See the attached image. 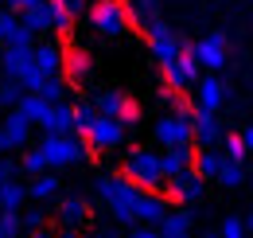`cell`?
I'll use <instances>...</instances> for the list:
<instances>
[{
    "label": "cell",
    "mask_w": 253,
    "mask_h": 238,
    "mask_svg": "<svg viewBox=\"0 0 253 238\" xmlns=\"http://www.w3.org/2000/svg\"><path fill=\"white\" fill-rule=\"evenodd\" d=\"M16 28H20V12H12V8H0V47L16 35Z\"/></svg>",
    "instance_id": "cell-33"
},
{
    "label": "cell",
    "mask_w": 253,
    "mask_h": 238,
    "mask_svg": "<svg viewBox=\"0 0 253 238\" xmlns=\"http://www.w3.org/2000/svg\"><path fill=\"white\" fill-rule=\"evenodd\" d=\"M191 227H195V215H191V207H179V211H168L164 219H160V235L164 238H187Z\"/></svg>",
    "instance_id": "cell-21"
},
{
    "label": "cell",
    "mask_w": 253,
    "mask_h": 238,
    "mask_svg": "<svg viewBox=\"0 0 253 238\" xmlns=\"http://www.w3.org/2000/svg\"><path fill=\"white\" fill-rule=\"evenodd\" d=\"M191 168H195L203 179H214V176H218V168H222V149H199Z\"/></svg>",
    "instance_id": "cell-25"
},
{
    "label": "cell",
    "mask_w": 253,
    "mask_h": 238,
    "mask_svg": "<svg viewBox=\"0 0 253 238\" xmlns=\"http://www.w3.org/2000/svg\"><path fill=\"white\" fill-rule=\"evenodd\" d=\"M144 187H136L132 179H125L121 172H105L94 179V195L97 203L109 211V219L117 227H136V195Z\"/></svg>",
    "instance_id": "cell-1"
},
{
    "label": "cell",
    "mask_w": 253,
    "mask_h": 238,
    "mask_svg": "<svg viewBox=\"0 0 253 238\" xmlns=\"http://www.w3.org/2000/svg\"><path fill=\"white\" fill-rule=\"evenodd\" d=\"M20 20H24V28L32 31V35H43V31L66 35V31L74 28V16L66 12L59 0H39V4H32L28 12H20Z\"/></svg>",
    "instance_id": "cell-4"
},
{
    "label": "cell",
    "mask_w": 253,
    "mask_h": 238,
    "mask_svg": "<svg viewBox=\"0 0 253 238\" xmlns=\"http://www.w3.org/2000/svg\"><path fill=\"white\" fill-rule=\"evenodd\" d=\"M32 129H35V125L24 118L20 110H8V118L0 121V133H4V141H8V149H12V152L32 145Z\"/></svg>",
    "instance_id": "cell-17"
},
{
    "label": "cell",
    "mask_w": 253,
    "mask_h": 238,
    "mask_svg": "<svg viewBox=\"0 0 253 238\" xmlns=\"http://www.w3.org/2000/svg\"><path fill=\"white\" fill-rule=\"evenodd\" d=\"M0 231H4V238H20V235H24L20 211H0Z\"/></svg>",
    "instance_id": "cell-36"
},
{
    "label": "cell",
    "mask_w": 253,
    "mask_h": 238,
    "mask_svg": "<svg viewBox=\"0 0 253 238\" xmlns=\"http://www.w3.org/2000/svg\"><path fill=\"white\" fill-rule=\"evenodd\" d=\"M222 183V187H230V191H234V187H242V183H246V164H238V160H226V156H222V168H218V176H214Z\"/></svg>",
    "instance_id": "cell-27"
},
{
    "label": "cell",
    "mask_w": 253,
    "mask_h": 238,
    "mask_svg": "<svg viewBox=\"0 0 253 238\" xmlns=\"http://www.w3.org/2000/svg\"><path fill=\"white\" fill-rule=\"evenodd\" d=\"M55 238H82V235H78L74 227H63V231H59V235H55Z\"/></svg>",
    "instance_id": "cell-44"
},
{
    "label": "cell",
    "mask_w": 253,
    "mask_h": 238,
    "mask_svg": "<svg viewBox=\"0 0 253 238\" xmlns=\"http://www.w3.org/2000/svg\"><path fill=\"white\" fill-rule=\"evenodd\" d=\"M152 137H156L160 149H187V145H195V137H191V110L187 106H175L171 114L156 118Z\"/></svg>",
    "instance_id": "cell-6"
},
{
    "label": "cell",
    "mask_w": 253,
    "mask_h": 238,
    "mask_svg": "<svg viewBox=\"0 0 253 238\" xmlns=\"http://www.w3.org/2000/svg\"><path fill=\"white\" fill-rule=\"evenodd\" d=\"M20 94H24V90L16 86V82H0V110H16Z\"/></svg>",
    "instance_id": "cell-37"
},
{
    "label": "cell",
    "mask_w": 253,
    "mask_h": 238,
    "mask_svg": "<svg viewBox=\"0 0 253 238\" xmlns=\"http://www.w3.org/2000/svg\"><path fill=\"white\" fill-rule=\"evenodd\" d=\"M242 145H246V152H253V125L242 129Z\"/></svg>",
    "instance_id": "cell-42"
},
{
    "label": "cell",
    "mask_w": 253,
    "mask_h": 238,
    "mask_svg": "<svg viewBox=\"0 0 253 238\" xmlns=\"http://www.w3.org/2000/svg\"><path fill=\"white\" fill-rule=\"evenodd\" d=\"M226 106V82L218 74H203L195 82V110H207V114H218Z\"/></svg>",
    "instance_id": "cell-15"
},
{
    "label": "cell",
    "mask_w": 253,
    "mask_h": 238,
    "mask_svg": "<svg viewBox=\"0 0 253 238\" xmlns=\"http://www.w3.org/2000/svg\"><path fill=\"white\" fill-rule=\"evenodd\" d=\"M35 129H43V133H51V137H66V133H74V106H66V102L47 106V114L39 118ZM74 137H78V133H74Z\"/></svg>",
    "instance_id": "cell-18"
},
{
    "label": "cell",
    "mask_w": 253,
    "mask_h": 238,
    "mask_svg": "<svg viewBox=\"0 0 253 238\" xmlns=\"http://www.w3.org/2000/svg\"><path fill=\"white\" fill-rule=\"evenodd\" d=\"M28 199H32V203H43V207L59 203V199H63V179H59V172H39V176H32Z\"/></svg>",
    "instance_id": "cell-16"
},
{
    "label": "cell",
    "mask_w": 253,
    "mask_h": 238,
    "mask_svg": "<svg viewBox=\"0 0 253 238\" xmlns=\"http://www.w3.org/2000/svg\"><path fill=\"white\" fill-rule=\"evenodd\" d=\"M55 219L63 223V227H86L90 223V203L82 199V195H63L59 203H55Z\"/></svg>",
    "instance_id": "cell-20"
},
{
    "label": "cell",
    "mask_w": 253,
    "mask_h": 238,
    "mask_svg": "<svg viewBox=\"0 0 253 238\" xmlns=\"http://www.w3.org/2000/svg\"><path fill=\"white\" fill-rule=\"evenodd\" d=\"M160 164H164V179L179 176V172H187L191 164H195V149H164L160 152Z\"/></svg>",
    "instance_id": "cell-23"
},
{
    "label": "cell",
    "mask_w": 253,
    "mask_h": 238,
    "mask_svg": "<svg viewBox=\"0 0 253 238\" xmlns=\"http://www.w3.org/2000/svg\"><path fill=\"white\" fill-rule=\"evenodd\" d=\"M20 176V164H12V160H0V183L4 179H16Z\"/></svg>",
    "instance_id": "cell-40"
},
{
    "label": "cell",
    "mask_w": 253,
    "mask_h": 238,
    "mask_svg": "<svg viewBox=\"0 0 253 238\" xmlns=\"http://www.w3.org/2000/svg\"><path fill=\"white\" fill-rule=\"evenodd\" d=\"M90 24L101 39H121L128 28H132V16H128L125 0H94L90 8Z\"/></svg>",
    "instance_id": "cell-5"
},
{
    "label": "cell",
    "mask_w": 253,
    "mask_h": 238,
    "mask_svg": "<svg viewBox=\"0 0 253 238\" xmlns=\"http://www.w3.org/2000/svg\"><path fill=\"white\" fill-rule=\"evenodd\" d=\"M4 4H8L12 12H28V8H32V4H39V0H4Z\"/></svg>",
    "instance_id": "cell-41"
},
{
    "label": "cell",
    "mask_w": 253,
    "mask_h": 238,
    "mask_svg": "<svg viewBox=\"0 0 253 238\" xmlns=\"http://www.w3.org/2000/svg\"><path fill=\"white\" fill-rule=\"evenodd\" d=\"M207 238H218V235H207Z\"/></svg>",
    "instance_id": "cell-48"
},
{
    "label": "cell",
    "mask_w": 253,
    "mask_h": 238,
    "mask_svg": "<svg viewBox=\"0 0 253 238\" xmlns=\"http://www.w3.org/2000/svg\"><path fill=\"white\" fill-rule=\"evenodd\" d=\"M246 227H250V231H253V211H250V219H246Z\"/></svg>",
    "instance_id": "cell-46"
},
{
    "label": "cell",
    "mask_w": 253,
    "mask_h": 238,
    "mask_svg": "<svg viewBox=\"0 0 253 238\" xmlns=\"http://www.w3.org/2000/svg\"><path fill=\"white\" fill-rule=\"evenodd\" d=\"M20 172H24V176H39V172H47L43 152H39V149H28V156L20 160Z\"/></svg>",
    "instance_id": "cell-35"
},
{
    "label": "cell",
    "mask_w": 253,
    "mask_h": 238,
    "mask_svg": "<svg viewBox=\"0 0 253 238\" xmlns=\"http://www.w3.org/2000/svg\"><path fill=\"white\" fill-rule=\"evenodd\" d=\"M66 12L74 16V20H82V16H90V8H94V0H59Z\"/></svg>",
    "instance_id": "cell-38"
},
{
    "label": "cell",
    "mask_w": 253,
    "mask_h": 238,
    "mask_svg": "<svg viewBox=\"0 0 253 238\" xmlns=\"http://www.w3.org/2000/svg\"><path fill=\"white\" fill-rule=\"evenodd\" d=\"M86 238H105V235H101V231H97V235H86Z\"/></svg>",
    "instance_id": "cell-47"
},
{
    "label": "cell",
    "mask_w": 253,
    "mask_h": 238,
    "mask_svg": "<svg viewBox=\"0 0 253 238\" xmlns=\"http://www.w3.org/2000/svg\"><path fill=\"white\" fill-rule=\"evenodd\" d=\"M94 110L105 114V118H117L125 129L140 118V106H136L128 94H121V90H101V94H94Z\"/></svg>",
    "instance_id": "cell-10"
},
{
    "label": "cell",
    "mask_w": 253,
    "mask_h": 238,
    "mask_svg": "<svg viewBox=\"0 0 253 238\" xmlns=\"http://www.w3.org/2000/svg\"><path fill=\"white\" fill-rule=\"evenodd\" d=\"M16 110L32 121V125H39V118L47 114V102H43L39 94H32V90H24V94H20V102H16Z\"/></svg>",
    "instance_id": "cell-26"
},
{
    "label": "cell",
    "mask_w": 253,
    "mask_h": 238,
    "mask_svg": "<svg viewBox=\"0 0 253 238\" xmlns=\"http://www.w3.org/2000/svg\"><path fill=\"white\" fill-rule=\"evenodd\" d=\"M20 223H24V231H39V227H47V207H43V203H32L28 211H20Z\"/></svg>",
    "instance_id": "cell-32"
},
{
    "label": "cell",
    "mask_w": 253,
    "mask_h": 238,
    "mask_svg": "<svg viewBox=\"0 0 253 238\" xmlns=\"http://www.w3.org/2000/svg\"><path fill=\"white\" fill-rule=\"evenodd\" d=\"M222 121L218 114H207V110H191V137L199 149H218L222 145Z\"/></svg>",
    "instance_id": "cell-14"
},
{
    "label": "cell",
    "mask_w": 253,
    "mask_h": 238,
    "mask_svg": "<svg viewBox=\"0 0 253 238\" xmlns=\"http://www.w3.org/2000/svg\"><path fill=\"white\" fill-rule=\"evenodd\" d=\"M28 238H55V231H47V227H39V231H28Z\"/></svg>",
    "instance_id": "cell-43"
},
{
    "label": "cell",
    "mask_w": 253,
    "mask_h": 238,
    "mask_svg": "<svg viewBox=\"0 0 253 238\" xmlns=\"http://www.w3.org/2000/svg\"><path fill=\"white\" fill-rule=\"evenodd\" d=\"M144 39H148V51H152V59L160 62V66H168V62H175L183 51H187L191 43L179 35L175 28H168L164 20H152L148 28H144Z\"/></svg>",
    "instance_id": "cell-7"
},
{
    "label": "cell",
    "mask_w": 253,
    "mask_h": 238,
    "mask_svg": "<svg viewBox=\"0 0 253 238\" xmlns=\"http://www.w3.org/2000/svg\"><path fill=\"white\" fill-rule=\"evenodd\" d=\"M128 238H164V235H160L156 227H144V223H136V227L128 231Z\"/></svg>",
    "instance_id": "cell-39"
},
{
    "label": "cell",
    "mask_w": 253,
    "mask_h": 238,
    "mask_svg": "<svg viewBox=\"0 0 253 238\" xmlns=\"http://www.w3.org/2000/svg\"><path fill=\"white\" fill-rule=\"evenodd\" d=\"M203 183H207V179L199 176L195 168H187V172H179V176H171L168 183H164V195H168V203L191 207V203L203 199Z\"/></svg>",
    "instance_id": "cell-13"
},
{
    "label": "cell",
    "mask_w": 253,
    "mask_h": 238,
    "mask_svg": "<svg viewBox=\"0 0 253 238\" xmlns=\"http://www.w3.org/2000/svg\"><path fill=\"white\" fill-rule=\"evenodd\" d=\"M121 176L132 179L136 187L144 191H164V164H160V152L152 149H128L125 152V164H121Z\"/></svg>",
    "instance_id": "cell-2"
},
{
    "label": "cell",
    "mask_w": 253,
    "mask_h": 238,
    "mask_svg": "<svg viewBox=\"0 0 253 238\" xmlns=\"http://www.w3.org/2000/svg\"><path fill=\"white\" fill-rule=\"evenodd\" d=\"M0 4H4V0H0Z\"/></svg>",
    "instance_id": "cell-50"
},
{
    "label": "cell",
    "mask_w": 253,
    "mask_h": 238,
    "mask_svg": "<svg viewBox=\"0 0 253 238\" xmlns=\"http://www.w3.org/2000/svg\"><path fill=\"white\" fill-rule=\"evenodd\" d=\"M218 238H250V227H246V219H242V215H226V219H222Z\"/></svg>",
    "instance_id": "cell-31"
},
{
    "label": "cell",
    "mask_w": 253,
    "mask_h": 238,
    "mask_svg": "<svg viewBox=\"0 0 253 238\" xmlns=\"http://www.w3.org/2000/svg\"><path fill=\"white\" fill-rule=\"evenodd\" d=\"M63 78H66V82H82V78H90V55H86V51H66Z\"/></svg>",
    "instance_id": "cell-24"
},
{
    "label": "cell",
    "mask_w": 253,
    "mask_h": 238,
    "mask_svg": "<svg viewBox=\"0 0 253 238\" xmlns=\"http://www.w3.org/2000/svg\"><path fill=\"white\" fill-rule=\"evenodd\" d=\"M28 203H32V199H28V183L20 176L0 183V211H24Z\"/></svg>",
    "instance_id": "cell-22"
},
{
    "label": "cell",
    "mask_w": 253,
    "mask_h": 238,
    "mask_svg": "<svg viewBox=\"0 0 253 238\" xmlns=\"http://www.w3.org/2000/svg\"><path fill=\"white\" fill-rule=\"evenodd\" d=\"M191 59L199 62V70L218 74L222 66L230 62V39H226V31H207L203 39H195L191 43Z\"/></svg>",
    "instance_id": "cell-8"
},
{
    "label": "cell",
    "mask_w": 253,
    "mask_h": 238,
    "mask_svg": "<svg viewBox=\"0 0 253 238\" xmlns=\"http://www.w3.org/2000/svg\"><path fill=\"white\" fill-rule=\"evenodd\" d=\"M160 70H164V82H168V90H171V94H187V90H195V82L203 78L199 62L191 59V47H187V51H183L175 62L160 66Z\"/></svg>",
    "instance_id": "cell-11"
},
{
    "label": "cell",
    "mask_w": 253,
    "mask_h": 238,
    "mask_svg": "<svg viewBox=\"0 0 253 238\" xmlns=\"http://www.w3.org/2000/svg\"><path fill=\"white\" fill-rule=\"evenodd\" d=\"M168 211H171V203L164 191H140L136 195V223H144V227H160V219Z\"/></svg>",
    "instance_id": "cell-19"
},
{
    "label": "cell",
    "mask_w": 253,
    "mask_h": 238,
    "mask_svg": "<svg viewBox=\"0 0 253 238\" xmlns=\"http://www.w3.org/2000/svg\"><path fill=\"white\" fill-rule=\"evenodd\" d=\"M35 94H39L47 106H59V102H66V78H47Z\"/></svg>",
    "instance_id": "cell-29"
},
{
    "label": "cell",
    "mask_w": 253,
    "mask_h": 238,
    "mask_svg": "<svg viewBox=\"0 0 253 238\" xmlns=\"http://www.w3.org/2000/svg\"><path fill=\"white\" fill-rule=\"evenodd\" d=\"M128 16H132V24L148 28L152 20H160V0H132L128 4Z\"/></svg>",
    "instance_id": "cell-28"
},
{
    "label": "cell",
    "mask_w": 253,
    "mask_h": 238,
    "mask_svg": "<svg viewBox=\"0 0 253 238\" xmlns=\"http://www.w3.org/2000/svg\"><path fill=\"white\" fill-rule=\"evenodd\" d=\"M0 238H4V231H0Z\"/></svg>",
    "instance_id": "cell-49"
},
{
    "label": "cell",
    "mask_w": 253,
    "mask_h": 238,
    "mask_svg": "<svg viewBox=\"0 0 253 238\" xmlns=\"http://www.w3.org/2000/svg\"><path fill=\"white\" fill-rule=\"evenodd\" d=\"M35 149L43 152V160H47V172H63V168H78L82 160H86V141L82 137H74V133H66V137H51V133H43V141L35 145Z\"/></svg>",
    "instance_id": "cell-3"
},
{
    "label": "cell",
    "mask_w": 253,
    "mask_h": 238,
    "mask_svg": "<svg viewBox=\"0 0 253 238\" xmlns=\"http://www.w3.org/2000/svg\"><path fill=\"white\" fill-rule=\"evenodd\" d=\"M94 118H97L94 102H90V106H86V102H82V106H74V133H78V137H82V133H86V129H90V125H94Z\"/></svg>",
    "instance_id": "cell-34"
},
{
    "label": "cell",
    "mask_w": 253,
    "mask_h": 238,
    "mask_svg": "<svg viewBox=\"0 0 253 238\" xmlns=\"http://www.w3.org/2000/svg\"><path fill=\"white\" fill-rule=\"evenodd\" d=\"M32 59H35V70L43 74V78H63V62H66V47L59 35H51V39H35L32 47Z\"/></svg>",
    "instance_id": "cell-12"
},
{
    "label": "cell",
    "mask_w": 253,
    "mask_h": 238,
    "mask_svg": "<svg viewBox=\"0 0 253 238\" xmlns=\"http://www.w3.org/2000/svg\"><path fill=\"white\" fill-rule=\"evenodd\" d=\"M125 137H128V129L117 118H105V114H97L94 125L82 133V141H86L90 152H117L121 145H125Z\"/></svg>",
    "instance_id": "cell-9"
},
{
    "label": "cell",
    "mask_w": 253,
    "mask_h": 238,
    "mask_svg": "<svg viewBox=\"0 0 253 238\" xmlns=\"http://www.w3.org/2000/svg\"><path fill=\"white\" fill-rule=\"evenodd\" d=\"M4 152H12V149H8V141H4V133H0V156H4Z\"/></svg>",
    "instance_id": "cell-45"
},
{
    "label": "cell",
    "mask_w": 253,
    "mask_h": 238,
    "mask_svg": "<svg viewBox=\"0 0 253 238\" xmlns=\"http://www.w3.org/2000/svg\"><path fill=\"white\" fill-rule=\"evenodd\" d=\"M222 156H226V160L246 164V145H242V133H222Z\"/></svg>",
    "instance_id": "cell-30"
}]
</instances>
